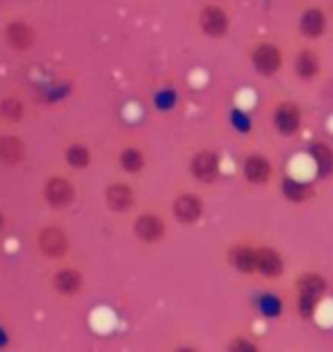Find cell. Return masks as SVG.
Returning <instances> with one entry per match:
<instances>
[{
	"instance_id": "obj_1",
	"label": "cell",
	"mask_w": 333,
	"mask_h": 352,
	"mask_svg": "<svg viewBox=\"0 0 333 352\" xmlns=\"http://www.w3.org/2000/svg\"><path fill=\"white\" fill-rule=\"evenodd\" d=\"M329 279L317 270H303L292 281V305L301 320H313L327 300Z\"/></svg>"
},
{
	"instance_id": "obj_2",
	"label": "cell",
	"mask_w": 333,
	"mask_h": 352,
	"mask_svg": "<svg viewBox=\"0 0 333 352\" xmlns=\"http://www.w3.org/2000/svg\"><path fill=\"white\" fill-rule=\"evenodd\" d=\"M130 234L135 241L139 245H144V248H158L169 236L167 217L155 208L139 210L130 222Z\"/></svg>"
},
{
	"instance_id": "obj_3",
	"label": "cell",
	"mask_w": 333,
	"mask_h": 352,
	"mask_svg": "<svg viewBox=\"0 0 333 352\" xmlns=\"http://www.w3.org/2000/svg\"><path fill=\"white\" fill-rule=\"evenodd\" d=\"M246 58H249V65L253 72L265 80L276 78V76L283 72V67H286V51L272 39L256 41V44L249 48Z\"/></svg>"
},
{
	"instance_id": "obj_4",
	"label": "cell",
	"mask_w": 333,
	"mask_h": 352,
	"mask_svg": "<svg viewBox=\"0 0 333 352\" xmlns=\"http://www.w3.org/2000/svg\"><path fill=\"white\" fill-rule=\"evenodd\" d=\"M231 12L222 3H203L196 12V28L205 39L222 41L231 34Z\"/></svg>"
},
{
	"instance_id": "obj_5",
	"label": "cell",
	"mask_w": 333,
	"mask_h": 352,
	"mask_svg": "<svg viewBox=\"0 0 333 352\" xmlns=\"http://www.w3.org/2000/svg\"><path fill=\"white\" fill-rule=\"evenodd\" d=\"M269 124L276 135L281 138H297L303 129V110L292 98H281L269 108Z\"/></svg>"
},
{
	"instance_id": "obj_6",
	"label": "cell",
	"mask_w": 333,
	"mask_h": 352,
	"mask_svg": "<svg viewBox=\"0 0 333 352\" xmlns=\"http://www.w3.org/2000/svg\"><path fill=\"white\" fill-rule=\"evenodd\" d=\"M240 174L246 186L251 188H267L274 183L276 176V165L272 163V158L263 151H249L244 153L242 163H240Z\"/></svg>"
},
{
	"instance_id": "obj_7",
	"label": "cell",
	"mask_w": 333,
	"mask_h": 352,
	"mask_svg": "<svg viewBox=\"0 0 333 352\" xmlns=\"http://www.w3.org/2000/svg\"><path fill=\"white\" fill-rule=\"evenodd\" d=\"M187 172L201 186H215L222 176V156L210 146L196 149L187 160Z\"/></svg>"
},
{
	"instance_id": "obj_8",
	"label": "cell",
	"mask_w": 333,
	"mask_h": 352,
	"mask_svg": "<svg viewBox=\"0 0 333 352\" xmlns=\"http://www.w3.org/2000/svg\"><path fill=\"white\" fill-rule=\"evenodd\" d=\"M172 217L181 227H194L199 224L205 215V201L199 192L194 190H181L179 195L172 199Z\"/></svg>"
},
{
	"instance_id": "obj_9",
	"label": "cell",
	"mask_w": 333,
	"mask_h": 352,
	"mask_svg": "<svg viewBox=\"0 0 333 352\" xmlns=\"http://www.w3.org/2000/svg\"><path fill=\"white\" fill-rule=\"evenodd\" d=\"M103 201L110 213L126 215L137 206V192L128 179H112L103 190Z\"/></svg>"
},
{
	"instance_id": "obj_10",
	"label": "cell",
	"mask_w": 333,
	"mask_h": 352,
	"mask_svg": "<svg viewBox=\"0 0 333 352\" xmlns=\"http://www.w3.org/2000/svg\"><path fill=\"white\" fill-rule=\"evenodd\" d=\"M292 74L299 82H315L324 74L322 53L313 44H303L299 51L292 55Z\"/></svg>"
},
{
	"instance_id": "obj_11",
	"label": "cell",
	"mask_w": 333,
	"mask_h": 352,
	"mask_svg": "<svg viewBox=\"0 0 333 352\" xmlns=\"http://www.w3.org/2000/svg\"><path fill=\"white\" fill-rule=\"evenodd\" d=\"M329 30V14L324 12V7L320 5H308L303 7L299 19H297V34L306 41V44H313V41H320Z\"/></svg>"
},
{
	"instance_id": "obj_12",
	"label": "cell",
	"mask_w": 333,
	"mask_h": 352,
	"mask_svg": "<svg viewBox=\"0 0 333 352\" xmlns=\"http://www.w3.org/2000/svg\"><path fill=\"white\" fill-rule=\"evenodd\" d=\"M286 274V256L269 243H256V277L265 281H279Z\"/></svg>"
},
{
	"instance_id": "obj_13",
	"label": "cell",
	"mask_w": 333,
	"mask_h": 352,
	"mask_svg": "<svg viewBox=\"0 0 333 352\" xmlns=\"http://www.w3.org/2000/svg\"><path fill=\"white\" fill-rule=\"evenodd\" d=\"M37 248L46 258L60 261V258H65L69 254V248H71L69 234L62 227H58V224H48V227L39 231Z\"/></svg>"
},
{
	"instance_id": "obj_14",
	"label": "cell",
	"mask_w": 333,
	"mask_h": 352,
	"mask_svg": "<svg viewBox=\"0 0 333 352\" xmlns=\"http://www.w3.org/2000/svg\"><path fill=\"white\" fill-rule=\"evenodd\" d=\"M226 265L233 267L238 274H244V277H256V243H231L226 250Z\"/></svg>"
},
{
	"instance_id": "obj_15",
	"label": "cell",
	"mask_w": 333,
	"mask_h": 352,
	"mask_svg": "<svg viewBox=\"0 0 333 352\" xmlns=\"http://www.w3.org/2000/svg\"><path fill=\"white\" fill-rule=\"evenodd\" d=\"M76 199V186L67 176L55 174L44 183V201L55 210L69 208Z\"/></svg>"
},
{
	"instance_id": "obj_16",
	"label": "cell",
	"mask_w": 333,
	"mask_h": 352,
	"mask_svg": "<svg viewBox=\"0 0 333 352\" xmlns=\"http://www.w3.org/2000/svg\"><path fill=\"white\" fill-rule=\"evenodd\" d=\"M51 286L55 293L62 295V298H76V295H80L84 288V274H82V270H78L73 265H62L53 272Z\"/></svg>"
},
{
	"instance_id": "obj_17",
	"label": "cell",
	"mask_w": 333,
	"mask_h": 352,
	"mask_svg": "<svg viewBox=\"0 0 333 352\" xmlns=\"http://www.w3.org/2000/svg\"><path fill=\"white\" fill-rule=\"evenodd\" d=\"M117 167L122 170L128 179H137L146 172L148 167V156L139 144H124L117 151Z\"/></svg>"
},
{
	"instance_id": "obj_18",
	"label": "cell",
	"mask_w": 333,
	"mask_h": 352,
	"mask_svg": "<svg viewBox=\"0 0 333 352\" xmlns=\"http://www.w3.org/2000/svg\"><path fill=\"white\" fill-rule=\"evenodd\" d=\"M5 41L14 51H30L37 44V32L27 21H12L5 28Z\"/></svg>"
},
{
	"instance_id": "obj_19",
	"label": "cell",
	"mask_w": 333,
	"mask_h": 352,
	"mask_svg": "<svg viewBox=\"0 0 333 352\" xmlns=\"http://www.w3.org/2000/svg\"><path fill=\"white\" fill-rule=\"evenodd\" d=\"M308 156L313 160L317 179H331L333 176V146L324 140H315L313 144L308 146Z\"/></svg>"
},
{
	"instance_id": "obj_20",
	"label": "cell",
	"mask_w": 333,
	"mask_h": 352,
	"mask_svg": "<svg viewBox=\"0 0 333 352\" xmlns=\"http://www.w3.org/2000/svg\"><path fill=\"white\" fill-rule=\"evenodd\" d=\"M279 188H281V195L286 197L290 204H306L315 197V188L310 186V183L295 179V176H283Z\"/></svg>"
},
{
	"instance_id": "obj_21",
	"label": "cell",
	"mask_w": 333,
	"mask_h": 352,
	"mask_svg": "<svg viewBox=\"0 0 333 352\" xmlns=\"http://www.w3.org/2000/svg\"><path fill=\"white\" fill-rule=\"evenodd\" d=\"M25 160V144L16 135H0V163L3 165H21Z\"/></svg>"
},
{
	"instance_id": "obj_22",
	"label": "cell",
	"mask_w": 333,
	"mask_h": 352,
	"mask_svg": "<svg viewBox=\"0 0 333 352\" xmlns=\"http://www.w3.org/2000/svg\"><path fill=\"white\" fill-rule=\"evenodd\" d=\"M65 160L71 170L84 172V170H89L91 160H94V153H91V149L84 142H71L65 149Z\"/></svg>"
},
{
	"instance_id": "obj_23",
	"label": "cell",
	"mask_w": 333,
	"mask_h": 352,
	"mask_svg": "<svg viewBox=\"0 0 333 352\" xmlns=\"http://www.w3.org/2000/svg\"><path fill=\"white\" fill-rule=\"evenodd\" d=\"M23 115H25V105L21 98L5 96L3 101H0V117H3L7 124H19L21 119H23Z\"/></svg>"
},
{
	"instance_id": "obj_24",
	"label": "cell",
	"mask_w": 333,
	"mask_h": 352,
	"mask_svg": "<svg viewBox=\"0 0 333 352\" xmlns=\"http://www.w3.org/2000/svg\"><path fill=\"white\" fill-rule=\"evenodd\" d=\"M260 343L256 339H251L249 334H233L229 341H226V350L229 352H258Z\"/></svg>"
},
{
	"instance_id": "obj_25",
	"label": "cell",
	"mask_w": 333,
	"mask_h": 352,
	"mask_svg": "<svg viewBox=\"0 0 333 352\" xmlns=\"http://www.w3.org/2000/svg\"><path fill=\"white\" fill-rule=\"evenodd\" d=\"M260 311H263L267 318H279L281 314V305L279 300H272V295H260Z\"/></svg>"
},
{
	"instance_id": "obj_26",
	"label": "cell",
	"mask_w": 333,
	"mask_h": 352,
	"mask_svg": "<svg viewBox=\"0 0 333 352\" xmlns=\"http://www.w3.org/2000/svg\"><path fill=\"white\" fill-rule=\"evenodd\" d=\"M10 346V334H7V329L0 325V348H7Z\"/></svg>"
},
{
	"instance_id": "obj_27",
	"label": "cell",
	"mask_w": 333,
	"mask_h": 352,
	"mask_svg": "<svg viewBox=\"0 0 333 352\" xmlns=\"http://www.w3.org/2000/svg\"><path fill=\"white\" fill-rule=\"evenodd\" d=\"M3 229H5V215L0 213V231H3Z\"/></svg>"
}]
</instances>
